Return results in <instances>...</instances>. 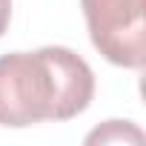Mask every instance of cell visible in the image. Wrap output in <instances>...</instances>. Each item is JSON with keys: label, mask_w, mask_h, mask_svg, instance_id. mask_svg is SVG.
<instances>
[{"label": "cell", "mask_w": 146, "mask_h": 146, "mask_svg": "<svg viewBox=\"0 0 146 146\" xmlns=\"http://www.w3.org/2000/svg\"><path fill=\"white\" fill-rule=\"evenodd\" d=\"M92 98V66L66 46L0 57V126L23 129L43 120H72L89 109Z\"/></svg>", "instance_id": "obj_1"}, {"label": "cell", "mask_w": 146, "mask_h": 146, "mask_svg": "<svg viewBox=\"0 0 146 146\" xmlns=\"http://www.w3.org/2000/svg\"><path fill=\"white\" fill-rule=\"evenodd\" d=\"M92 46L115 66L143 69L146 17L143 0H80Z\"/></svg>", "instance_id": "obj_2"}, {"label": "cell", "mask_w": 146, "mask_h": 146, "mask_svg": "<svg viewBox=\"0 0 146 146\" xmlns=\"http://www.w3.org/2000/svg\"><path fill=\"white\" fill-rule=\"evenodd\" d=\"M86 143H143V132L129 120H106L86 135Z\"/></svg>", "instance_id": "obj_3"}, {"label": "cell", "mask_w": 146, "mask_h": 146, "mask_svg": "<svg viewBox=\"0 0 146 146\" xmlns=\"http://www.w3.org/2000/svg\"><path fill=\"white\" fill-rule=\"evenodd\" d=\"M9 23H12V0H0V37L6 35Z\"/></svg>", "instance_id": "obj_4"}]
</instances>
